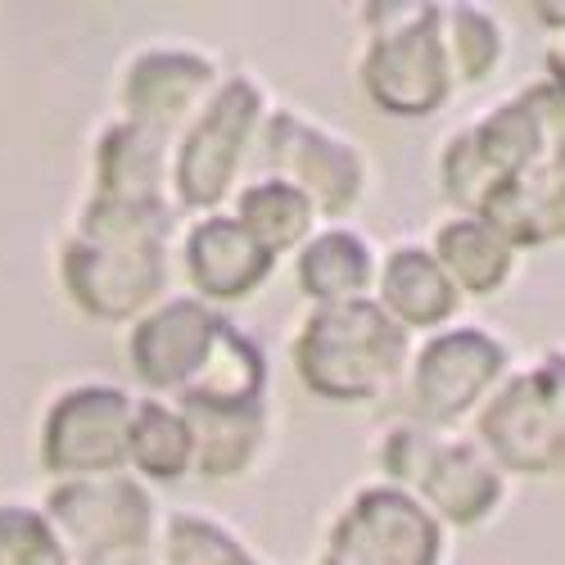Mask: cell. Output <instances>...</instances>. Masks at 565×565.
<instances>
[{
  "mask_svg": "<svg viewBox=\"0 0 565 565\" xmlns=\"http://www.w3.org/2000/svg\"><path fill=\"white\" fill-rule=\"evenodd\" d=\"M163 209L100 200L68 249V286L100 317H122L163 286Z\"/></svg>",
  "mask_w": 565,
  "mask_h": 565,
  "instance_id": "cell-1",
  "label": "cell"
},
{
  "mask_svg": "<svg viewBox=\"0 0 565 565\" xmlns=\"http://www.w3.org/2000/svg\"><path fill=\"white\" fill-rule=\"evenodd\" d=\"M403 358V331L371 303L321 308L299 340V371L308 385L335 398L371 394Z\"/></svg>",
  "mask_w": 565,
  "mask_h": 565,
  "instance_id": "cell-2",
  "label": "cell"
},
{
  "mask_svg": "<svg viewBox=\"0 0 565 565\" xmlns=\"http://www.w3.org/2000/svg\"><path fill=\"white\" fill-rule=\"evenodd\" d=\"M439 534L430 515L398 489H375L353 502L335 530L340 565H435Z\"/></svg>",
  "mask_w": 565,
  "mask_h": 565,
  "instance_id": "cell-3",
  "label": "cell"
},
{
  "mask_svg": "<svg viewBox=\"0 0 565 565\" xmlns=\"http://www.w3.org/2000/svg\"><path fill=\"white\" fill-rule=\"evenodd\" d=\"M366 82L371 96L398 109V114H426L444 100L448 90V60L439 45V14L420 10L416 23L403 32L385 36L381 45H371L366 60Z\"/></svg>",
  "mask_w": 565,
  "mask_h": 565,
  "instance_id": "cell-4",
  "label": "cell"
},
{
  "mask_svg": "<svg viewBox=\"0 0 565 565\" xmlns=\"http://www.w3.org/2000/svg\"><path fill=\"white\" fill-rule=\"evenodd\" d=\"M480 426L502 461L525 470L556 466L561 461V381H552V371L515 381L484 412Z\"/></svg>",
  "mask_w": 565,
  "mask_h": 565,
  "instance_id": "cell-5",
  "label": "cell"
},
{
  "mask_svg": "<svg viewBox=\"0 0 565 565\" xmlns=\"http://www.w3.org/2000/svg\"><path fill=\"white\" fill-rule=\"evenodd\" d=\"M394 444L403 452H390V470L398 480H416V484H426V493L444 507L448 521L457 525H470L476 515H484L498 498V480H493V470L470 452V448H439V444H426L420 435L403 430L394 435Z\"/></svg>",
  "mask_w": 565,
  "mask_h": 565,
  "instance_id": "cell-6",
  "label": "cell"
},
{
  "mask_svg": "<svg viewBox=\"0 0 565 565\" xmlns=\"http://www.w3.org/2000/svg\"><path fill=\"white\" fill-rule=\"evenodd\" d=\"M254 114H258V96L249 82H231L209 105L204 122L191 131V140H185V150H181V195L191 204L222 200Z\"/></svg>",
  "mask_w": 565,
  "mask_h": 565,
  "instance_id": "cell-7",
  "label": "cell"
},
{
  "mask_svg": "<svg viewBox=\"0 0 565 565\" xmlns=\"http://www.w3.org/2000/svg\"><path fill=\"white\" fill-rule=\"evenodd\" d=\"M127 457V403L109 390H86L55 407L45 430V466L105 470Z\"/></svg>",
  "mask_w": 565,
  "mask_h": 565,
  "instance_id": "cell-8",
  "label": "cell"
},
{
  "mask_svg": "<svg viewBox=\"0 0 565 565\" xmlns=\"http://www.w3.org/2000/svg\"><path fill=\"white\" fill-rule=\"evenodd\" d=\"M51 511L68 525V534L90 547L96 556L114 552H136L146 543V521H150V502L136 484L114 480V484H68L55 493Z\"/></svg>",
  "mask_w": 565,
  "mask_h": 565,
  "instance_id": "cell-9",
  "label": "cell"
},
{
  "mask_svg": "<svg viewBox=\"0 0 565 565\" xmlns=\"http://www.w3.org/2000/svg\"><path fill=\"white\" fill-rule=\"evenodd\" d=\"M502 353L489 335L457 331L435 340L416 362V412L426 420H452L466 403H476L480 390L498 375Z\"/></svg>",
  "mask_w": 565,
  "mask_h": 565,
  "instance_id": "cell-10",
  "label": "cell"
},
{
  "mask_svg": "<svg viewBox=\"0 0 565 565\" xmlns=\"http://www.w3.org/2000/svg\"><path fill=\"white\" fill-rule=\"evenodd\" d=\"M217 317H209L200 303H172L168 312L150 317L136 335V366L150 385H181L209 362L217 340Z\"/></svg>",
  "mask_w": 565,
  "mask_h": 565,
  "instance_id": "cell-11",
  "label": "cell"
},
{
  "mask_svg": "<svg viewBox=\"0 0 565 565\" xmlns=\"http://www.w3.org/2000/svg\"><path fill=\"white\" fill-rule=\"evenodd\" d=\"M267 159L290 168L295 177H303L308 191L326 195V209H349L358 195V159L340 146H331L326 136H317L312 127H299L290 118L271 122V146Z\"/></svg>",
  "mask_w": 565,
  "mask_h": 565,
  "instance_id": "cell-12",
  "label": "cell"
},
{
  "mask_svg": "<svg viewBox=\"0 0 565 565\" xmlns=\"http://www.w3.org/2000/svg\"><path fill=\"white\" fill-rule=\"evenodd\" d=\"M209 86V64L185 55H146L127 77V105L136 114V127L163 136L200 90Z\"/></svg>",
  "mask_w": 565,
  "mask_h": 565,
  "instance_id": "cell-13",
  "label": "cell"
},
{
  "mask_svg": "<svg viewBox=\"0 0 565 565\" xmlns=\"http://www.w3.org/2000/svg\"><path fill=\"white\" fill-rule=\"evenodd\" d=\"M271 267V249H263L254 235L231 222H204L191 235V276L209 295H245L254 280H263V271Z\"/></svg>",
  "mask_w": 565,
  "mask_h": 565,
  "instance_id": "cell-14",
  "label": "cell"
},
{
  "mask_svg": "<svg viewBox=\"0 0 565 565\" xmlns=\"http://www.w3.org/2000/svg\"><path fill=\"white\" fill-rule=\"evenodd\" d=\"M185 430H191V452L209 476L241 470L258 444V407L254 403H204L185 398Z\"/></svg>",
  "mask_w": 565,
  "mask_h": 565,
  "instance_id": "cell-15",
  "label": "cell"
},
{
  "mask_svg": "<svg viewBox=\"0 0 565 565\" xmlns=\"http://www.w3.org/2000/svg\"><path fill=\"white\" fill-rule=\"evenodd\" d=\"M159 154H163V136L146 127H118L105 140V195L118 204H159L154 185H159Z\"/></svg>",
  "mask_w": 565,
  "mask_h": 565,
  "instance_id": "cell-16",
  "label": "cell"
},
{
  "mask_svg": "<svg viewBox=\"0 0 565 565\" xmlns=\"http://www.w3.org/2000/svg\"><path fill=\"white\" fill-rule=\"evenodd\" d=\"M385 303L398 308V317L412 326H430L452 312L457 295L426 254H398L385 271Z\"/></svg>",
  "mask_w": 565,
  "mask_h": 565,
  "instance_id": "cell-17",
  "label": "cell"
},
{
  "mask_svg": "<svg viewBox=\"0 0 565 565\" xmlns=\"http://www.w3.org/2000/svg\"><path fill=\"white\" fill-rule=\"evenodd\" d=\"M439 254L448 263V271L461 280L466 290H493L511 267L507 245L498 241V231L476 226V222H457L439 231Z\"/></svg>",
  "mask_w": 565,
  "mask_h": 565,
  "instance_id": "cell-18",
  "label": "cell"
},
{
  "mask_svg": "<svg viewBox=\"0 0 565 565\" xmlns=\"http://www.w3.org/2000/svg\"><path fill=\"white\" fill-rule=\"evenodd\" d=\"M366 249L353 241V235H321V241L303 254L299 263V280L303 290L317 299H340L366 286Z\"/></svg>",
  "mask_w": 565,
  "mask_h": 565,
  "instance_id": "cell-19",
  "label": "cell"
},
{
  "mask_svg": "<svg viewBox=\"0 0 565 565\" xmlns=\"http://www.w3.org/2000/svg\"><path fill=\"white\" fill-rule=\"evenodd\" d=\"M241 226L263 249L295 245L308 231V200L299 191H290V185H254L241 200Z\"/></svg>",
  "mask_w": 565,
  "mask_h": 565,
  "instance_id": "cell-20",
  "label": "cell"
},
{
  "mask_svg": "<svg viewBox=\"0 0 565 565\" xmlns=\"http://www.w3.org/2000/svg\"><path fill=\"white\" fill-rule=\"evenodd\" d=\"M127 448L150 476H177L191 461V430H185V420L177 412H163L159 403H150L140 407L136 426H127Z\"/></svg>",
  "mask_w": 565,
  "mask_h": 565,
  "instance_id": "cell-21",
  "label": "cell"
},
{
  "mask_svg": "<svg viewBox=\"0 0 565 565\" xmlns=\"http://www.w3.org/2000/svg\"><path fill=\"white\" fill-rule=\"evenodd\" d=\"M0 565H64V556L36 515L0 511Z\"/></svg>",
  "mask_w": 565,
  "mask_h": 565,
  "instance_id": "cell-22",
  "label": "cell"
},
{
  "mask_svg": "<svg viewBox=\"0 0 565 565\" xmlns=\"http://www.w3.org/2000/svg\"><path fill=\"white\" fill-rule=\"evenodd\" d=\"M172 561L177 565H249V556L226 534H217L209 521H191V515H181L172 525Z\"/></svg>",
  "mask_w": 565,
  "mask_h": 565,
  "instance_id": "cell-23",
  "label": "cell"
},
{
  "mask_svg": "<svg viewBox=\"0 0 565 565\" xmlns=\"http://www.w3.org/2000/svg\"><path fill=\"white\" fill-rule=\"evenodd\" d=\"M452 32H457V60L466 64V77H484L493 68V55H498V36L493 28L470 14V10H457L452 14Z\"/></svg>",
  "mask_w": 565,
  "mask_h": 565,
  "instance_id": "cell-24",
  "label": "cell"
}]
</instances>
